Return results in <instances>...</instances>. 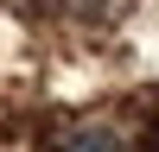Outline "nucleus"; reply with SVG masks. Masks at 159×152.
<instances>
[{"instance_id":"f257e3e1","label":"nucleus","mask_w":159,"mask_h":152,"mask_svg":"<svg viewBox=\"0 0 159 152\" xmlns=\"http://www.w3.org/2000/svg\"><path fill=\"white\" fill-rule=\"evenodd\" d=\"M64 152H127V146H121L115 127H76V133L64 139Z\"/></svg>"},{"instance_id":"f03ea898","label":"nucleus","mask_w":159,"mask_h":152,"mask_svg":"<svg viewBox=\"0 0 159 152\" xmlns=\"http://www.w3.org/2000/svg\"><path fill=\"white\" fill-rule=\"evenodd\" d=\"M153 152H159V146H153Z\"/></svg>"}]
</instances>
